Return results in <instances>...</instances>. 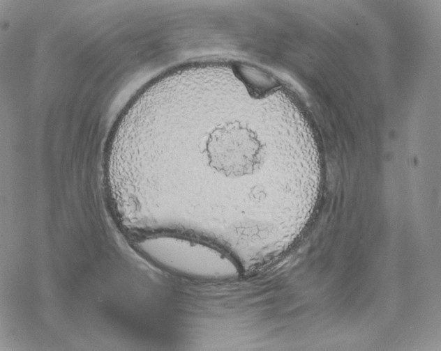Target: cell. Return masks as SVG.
<instances>
[{"label":"cell","instance_id":"1","mask_svg":"<svg viewBox=\"0 0 441 351\" xmlns=\"http://www.w3.org/2000/svg\"><path fill=\"white\" fill-rule=\"evenodd\" d=\"M188 106L166 141L161 182L168 194L200 187L261 189L266 159L258 132L239 114L202 115Z\"/></svg>","mask_w":441,"mask_h":351},{"label":"cell","instance_id":"2","mask_svg":"<svg viewBox=\"0 0 441 351\" xmlns=\"http://www.w3.org/2000/svg\"><path fill=\"white\" fill-rule=\"evenodd\" d=\"M137 249L167 271L186 276L220 277L234 274V265L218 250L174 233H157L140 239Z\"/></svg>","mask_w":441,"mask_h":351}]
</instances>
